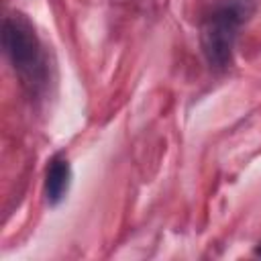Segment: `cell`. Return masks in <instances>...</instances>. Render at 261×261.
<instances>
[{
    "instance_id": "cell-4",
    "label": "cell",
    "mask_w": 261,
    "mask_h": 261,
    "mask_svg": "<svg viewBox=\"0 0 261 261\" xmlns=\"http://www.w3.org/2000/svg\"><path fill=\"white\" fill-rule=\"evenodd\" d=\"M257 255H261V245H259V247H257Z\"/></svg>"
},
{
    "instance_id": "cell-2",
    "label": "cell",
    "mask_w": 261,
    "mask_h": 261,
    "mask_svg": "<svg viewBox=\"0 0 261 261\" xmlns=\"http://www.w3.org/2000/svg\"><path fill=\"white\" fill-rule=\"evenodd\" d=\"M2 45L22 84L39 92L47 82V61L31 22L18 14L8 16L2 29Z\"/></svg>"
},
{
    "instance_id": "cell-1",
    "label": "cell",
    "mask_w": 261,
    "mask_h": 261,
    "mask_svg": "<svg viewBox=\"0 0 261 261\" xmlns=\"http://www.w3.org/2000/svg\"><path fill=\"white\" fill-rule=\"evenodd\" d=\"M257 0H212L200 24V47L216 71L230 67L241 27L251 18Z\"/></svg>"
},
{
    "instance_id": "cell-3",
    "label": "cell",
    "mask_w": 261,
    "mask_h": 261,
    "mask_svg": "<svg viewBox=\"0 0 261 261\" xmlns=\"http://www.w3.org/2000/svg\"><path fill=\"white\" fill-rule=\"evenodd\" d=\"M69 184H71V165L63 153H55L49 159V165L45 169V184H43V192L49 206H57L65 198Z\"/></svg>"
}]
</instances>
